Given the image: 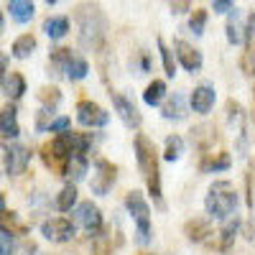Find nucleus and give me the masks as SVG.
Here are the masks:
<instances>
[{
  "label": "nucleus",
  "mask_w": 255,
  "mask_h": 255,
  "mask_svg": "<svg viewBox=\"0 0 255 255\" xmlns=\"http://www.w3.org/2000/svg\"><path fill=\"white\" fill-rule=\"evenodd\" d=\"M215 13H230L232 10V0H212Z\"/></svg>",
  "instance_id": "nucleus-39"
},
{
  "label": "nucleus",
  "mask_w": 255,
  "mask_h": 255,
  "mask_svg": "<svg viewBox=\"0 0 255 255\" xmlns=\"http://www.w3.org/2000/svg\"><path fill=\"white\" fill-rule=\"evenodd\" d=\"M3 90H5V95L10 100H20L26 95V79H23V74H20V72H8V77L3 82Z\"/></svg>",
  "instance_id": "nucleus-20"
},
{
  "label": "nucleus",
  "mask_w": 255,
  "mask_h": 255,
  "mask_svg": "<svg viewBox=\"0 0 255 255\" xmlns=\"http://www.w3.org/2000/svg\"><path fill=\"white\" fill-rule=\"evenodd\" d=\"M161 113H163V118H166V120H184V118H186V105H184V97H181V95L168 97V100L163 102Z\"/></svg>",
  "instance_id": "nucleus-21"
},
{
  "label": "nucleus",
  "mask_w": 255,
  "mask_h": 255,
  "mask_svg": "<svg viewBox=\"0 0 255 255\" xmlns=\"http://www.w3.org/2000/svg\"><path fill=\"white\" fill-rule=\"evenodd\" d=\"M0 230L10 232V235H26V225L18 220L15 212H0Z\"/></svg>",
  "instance_id": "nucleus-26"
},
{
  "label": "nucleus",
  "mask_w": 255,
  "mask_h": 255,
  "mask_svg": "<svg viewBox=\"0 0 255 255\" xmlns=\"http://www.w3.org/2000/svg\"><path fill=\"white\" fill-rule=\"evenodd\" d=\"M69 128H72L69 118H54L51 125H49V133H64V130H69Z\"/></svg>",
  "instance_id": "nucleus-36"
},
{
  "label": "nucleus",
  "mask_w": 255,
  "mask_h": 255,
  "mask_svg": "<svg viewBox=\"0 0 255 255\" xmlns=\"http://www.w3.org/2000/svg\"><path fill=\"white\" fill-rule=\"evenodd\" d=\"M163 97H166V82H163V79H153V82L145 87V92H143V102L151 105V108L161 105Z\"/></svg>",
  "instance_id": "nucleus-24"
},
{
  "label": "nucleus",
  "mask_w": 255,
  "mask_h": 255,
  "mask_svg": "<svg viewBox=\"0 0 255 255\" xmlns=\"http://www.w3.org/2000/svg\"><path fill=\"white\" fill-rule=\"evenodd\" d=\"M74 23H77V38L79 46L97 51L105 44V36H108V15L102 13L100 5L95 3H82L74 10Z\"/></svg>",
  "instance_id": "nucleus-1"
},
{
  "label": "nucleus",
  "mask_w": 255,
  "mask_h": 255,
  "mask_svg": "<svg viewBox=\"0 0 255 255\" xmlns=\"http://www.w3.org/2000/svg\"><path fill=\"white\" fill-rule=\"evenodd\" d=\"M184 232H186V238H189L191 243H204V240L212 235V227H209V222H204V220H191V222H186Z\"/></svg>",
  "instance_id": "nucleus-23"
},
{
  "label": "nucleus",
  "mask_w": 255,
  "mask_h": 255,
  "mask_svg": "<svg viewBox=\"0 0 255 255\" xmlns=\"http://www.w3.org/2000/svg\"><path fill=\"white\" fill-rule=\"evenodd\" d=\"M28 163H31V151H28L26 145H20V143H13V145H10L8 174H10V176H20V174H26Z\"/></svg>",
  "instance_id": "nucleus-15"
},
{
  "label": "nucleus",
  "mask_w": 255,
  "mask_h": 255,
  "mask_svg": "<svg viewBox=\"0 0 255 255\" xmlns=\"http://www.w3.org/2000/svg\"><path fill=\"white\" fill-rule=\"evenodd\" d=\"M238 189L230 181H215L204 197V209L212 220H230L238 209Z\"/></svg>",
  "instance_id": "nucleus-3"
},
{
  "label": "nucleus",
  "mask_w": 255,
  "mask_h": 255,
  "mask_svg": "<svg viewBox=\"0 0 255 255\" xmlns=\"http://www.w3.org/2000/svg\"><path fill=\"white\" fill-rule=\"evenodd\" d=\"M72 59H74L72 49H54L49 54V74L51 77H67V69H69Z\"/></svg>",
  "instance_id": "nucleus-16"
},
{
  "label": "nucleus",
  "mask_w": 255,
  "mask_h": 255,
  "mask_svg": "<svg viewBox=\"0 0 255 255\" xmlns=\"http://www.w3.org/2000/svg\"><path fill=\"white\" fill-rule=\"evenodd\" d=\"M215 100H217V92L212 90L209 84H199V87H194V92H191L189 105H191V110H194V113L207 115L212 108H215Z\"/></svg>",
  "instance_id": "nucleus-13"
},
{
  "label": "nucleus",
  "mask_w": 255,
  "mask_h": 255,
  "mask_svg": "<svg viewBox=\"0 0 255 255\" xmlns=\"http://www.w3.org/2000/svg\"><path fill=\"white\" fill-rule=\"evenodd\" d=\"M38 100L46 105V108H56V105L61 102V92H59V87H44L38 92Z\"/></svg>",
  "instance_id": "nucleus-31"
},
{
  "label": "nucleus",
  "mask_w": 255,
  "mask_h": 255,
  "mask_svg": "<svg viewBox=\"0 0 255 255\" xmlns=\"http://www.w3.org/2000/svg\"><path fill=\"white\" fill-rule=\"evenodd\" d=\"M44 31L51 41H59L69 33V18H64V15H51L44 20Z\"/></svg>",
  "instance_id": "nucleus-18"
},
{
  "label": "nucleus",
  "mask_w": 255,
  "mask_h": 255,
  "mask_svg": "<svg viewBox=\"0 0 255 255\" xmlns=\"http://www.w3.org/2000/svg\"><path fill=\"white\" fill-rule=\"evenodd\" d=\"M110 97H113V108H115L118 118H120L128 128L138 130L140 123H143V118H140L138 108L133 105V100H128V97H125V95H120V92H110Z\"/></svg>",
  "instance_id": "nucleus-11"
},
{
  "label": "nucleus",
  "mask_w": 255,
  "mask_h": 255,
  "mask_svg": "<svg viewBox=\"0 0 255 255\" xmlns=\"http://www.w3.org/2000/svg\"><path fill=\"white\" fill-rule=\"evenodd\" d=\"M10 18L15 23H28L33 18V0H10Z\"/></svg>",
  "instance_id": "nucleus-22"
},
{
  "label": "nucleus",
  "mask_w": 255,
  "mask_h": 255,
  "mask_svg": "<svg viewBox=\"0 0 255 255\" xmlns=\"http://www.w3.org/2000/svg\"><path fill=\"white\" fill-rule=\"evenodd\" d=\"M77 204H79V202H77V186L69 181V184L56 194V209H59V212H72Z\"/></svg>",
  "instance_id": "nucleus-25"
},
{
  "label": "nucleus",
  "mask_w": 255,
  "mask_h": 255,
  "mask_svg": "<svg viewBox=\"0 0 255 255\" xmlns=\"http://www.w3.org/2000/svg\"><path fill=\"white\" fill-rule=\"evenodd\" d=\"M36 46H38L36 36H31V33H23V36H18V38L13 41L10 54H13L15 59H28V56L36 51Z\"/></svg>",
  "instance_id": "nucleus-19"
},
{
  "label": "nucleus",
  "mask_w": 255,
  "mask_h": 255,
  "mask_svg": "<svg viewBox=\"0 0 255 255\" xmlns=\"http://www.w3.org/2000/svg\"><path fill=\"white\" fill-rule=\"evenodd\" d=\"M51 120H54V108H41V113H38V118H36V128L38 130H49V125H51Z\"/></svg>",
  "instance_id": "nucleus-34"
},
{
  "label": "nucleus",
  "mask_w": 255,
  "mask_h": 255,
  "mask_svg": "<svg viewBox=\"0 0 255 255\" xmlns=\"http://www.w3.org/2000/svg\"><path fill=\"white\" fill-rule=\"evenodd\" d=\"M174 51H176V59H179V64L186 69V72H191V74H197L199 69H202V64H204V59H202V54L191 46V44H186L184 38H176L174 41Z\"/></svg>",
  "instance_id": "nucleus-12"
},
{
  "label": "nucleus",
  "mask_w": 255,
  "mask_h": 255,
  "mask_svg": "<svg viewBox=\"0 0 255 255\" xmlns=\"http://www.w3.org/2000/svg\"><path fill=\"white\" fill-rule=\"evenodd\" d=\"M168 8H171V13H186L191 8V0H166Z\"/></svg>",
  "instance_id": "nucleus-38"
},
{
  "label": "nucleus",
  "mask_w": 255,
  "mask_h": 255,
  "mask_svg": "<svg viewBox=\"0 0 255 255\" xmlns=\"http://www.w3.org/2000/svg\"><path fill=\"white\" fill-rule=\"evenodd\" d=\"M5 77H8V56H5L3 51H0V87H3Z\"/></svg>",
  "instance_id": "nucleus-40"
},
{
  "label": "nucleus",
  "mask_w": 255,
  "mask_h": 255,
  "mask_svg": "<svg viewBox=\"0 0 255 255\" xmlns=\"http://www.w3.org/2000/svg\"><path fill=\"white\" fill-rule=\"evenodd\" d=\"M87 171H90V158H87V153H72L69 158H67V163H64V176H67L72 184H77V181H82L84 176H87Z\"/></svg>",
  "instance_id": "nucleus-14"
},
{
  "label": "nucleus",
  "mask_w": 255,
  "mask_h": 255,
  "mask_svg": "<svg viewBox=\"0 0 255 255\" xmlns=\"http://www.w3.org/2000/svg\"><path fill=\"white\" fill-rule=\"evenodd\" d=\"M5 31V20H3V15H0V33Z\"/></svg>",
  "instance_id": "nucleus-41"
},
{
  "label": "nucleus",
  "mask_w": 255,
  "mask_h": 255,
  "mask_svg": "<svg viewBox=\"0 0 255 255\" xmlns=\"http://www.w3.org/2000/svg\"><path fill=\"white\" fill-rule=\"evenodd\" d=\"M8 161H10V148L5 143H0V179L8 174Z\"/></svg>",
  "instance_id": "nucleus-37"
},
{
  "label": "nucleus",
  "mask_w": 255,
  "mask_h": 255,
  "mask_svg": "<svg viewBox=\"0 0 255 255\" xmlns=\"http://www.w3.org/2000/svg\"><path fill=\"white\" fill-rule=\"evenodd\" d=\"M72 220H74V225H79V227L87 230L90 235H97V232L102 230V212H100V207L92 204V202H79V204L72 209Z\"/></svg>",
  "instance_id": "nucleus-7"
},
{
  "label": "nucleus",
  "mask_w": 255,
  "mask_h": 255,
  "mask_svg": "<svg viewBox=\"0 0 255 255\" xmlns=\"http://www.w3.org/2000/svg\"><path fill=\"white\" fill-rule=\"evenodd\" d=\"M0 255H15V245H13V235L5 230H0Z\"/></svg>",
  "instance_id": "nucleus-35"
},
{
  "label": "nucleus",
  "mask_w": 255,
  "mask_h": 255,
  "mask_svg": "<svg viewBox=\"0 0 255 255\" xmlns=\"http://www.w3.org/2000/svg\"><path fill=\"white\" fill-rule=\"evenodd\" d=\"M87 74H90V64H87V59L74 56L72 64H69V69H67V79H69V82H79V79H84Z\"/></svg>",
  "instance_id": "nucleus-28"
},
{
  "label": "nucleus",
  "mask_w": 255,
  "mask_h": 255,
  "mask_svg": "<svg viewBox=\"0 0 255 255\" xmlns=\"http://www.w3.org/2000/svg\"><path fill=\"white\" fill-rule=\"evenodd\" d=\"M135 161H138V168H140V176L148 186V194L156 199V204H163V189H161V171H158V151L153 140L138 133L135 135Z\"/></svg>",
  "instance_id": "nucleus-2"
},
{
  "label": "nucleus",
  "mask_w": 255,
  "mask_h": 255,
  "mask_svg": "<svg viewBox=\"0 0 255 255\" xmlns=\"http://www.w3.org/2000/svg\"><path fill=\"white\" fill-rule=\"evenodd\" d=\"M156 44H158V51H161V61H163V72H166V77H174V74H176V59H174V51L163 44V38H158Z\"/></svg>",
  "instance_id": "nucleus-29"
},
{
  "label": "nucleus",
  "mask_w": 255,
  "mask_h": 255,
  "mask_svg": "<svg viewBox=\"0 0 255 255\" xmlns=\"http://www.w3.org/2000/svg\"><path fill=\"white\" fill-rule=\"evenodd\" d=\"M204 171H225V168H230V156L227 153H220L217 158H209L202 163Z\"/></svg>",
  "instance_id": "nucleus-32"
},
{
  "label": "nucleus",
  "mask_w": 255,
  "mask_h": 255,
  "mask_svg": "<svg viewBox=\"0 0 255 255\" xmlns=\"http://www.w3.org/2000/svg\"><path fill=\"white\" fill-rule=\"evenodd\" d=\"M46 3H49V5H54V3H56V0H46Z\"/></svg>",
  "instance_id": "nucleus-43"
},
{
  "label": "nucleus",
  "mask_w": 255,
  "mask_h": 255,
  "mask_svg": "<svg viewBox=\"0 0 255 255\" xmlns=\"http://www.w3.org/2000/svg\"><path fill=\"white\" fill-rule=\"evenodd\" d=\"M72 156V145H69V138H67V130L64 133H56V138H51L44 148H41V158L49 168H56V171H64V163Z\"/></svg>",
  "instance_id": "nucleus-5"
},
{
  "label": "nucleus",
  "mask_w": 255,
  "mask_h": 255,
  "mask_svg": "<svg viewBox=\"0 0 255 255\" xmlns=\"http://www.w3.org/2000/svg\"><path fill=\"white\" fill-rule=\"evenodd\" d=\"M115 179H118V168H115L108 158H97V161H95V176H92V184H90L95 194L105 197V194L113 189Z\"/></svg>",
  "instance_id": "nucleus-9"
},
{
  "label": "nucleus",
  "mask_w": 255,
  "mask_h": 255,
  "mask_svg": "<svg viewBox=\"0 0 255 255\" xmlns=\"http://www.w3.org/2000/svg\"><path fill=\"white\" fill-rule=\"evenodd\" d=\"M125 209L133 217L138 230V243H151V207L143 199L140 191H128L125 194Z\"/></svg>",
  "instance_id": "nucleus-4"
},
{
  "label": "nucleus",
  "mask_w": 255,
  "mask_h": 255,
  "mask_svg": "<svg viewBox=\"0 0 255 255\" xmlns=\"http://www.w3.org/2000/svg\"><path fill=\"white\" fill-rule=\"evenodd\" d=\"M0 133H3V138H18L20 135L18 113L13 108H3V110H0Z\"/></svg>",
  "instance_id": "nucleus-17"
},
{
  "label": "nucleus",
  "mask_w": 255,
  "mask_h": 255,
  "mask_svg": "<svg viewBox=\"0 0 255 255\" xmlns=\"http://www.w3.org/2000/svg\"><path fill=\"white\" fill-rule=\"evenodd\" d=\"M235 232H238V222H227L225 230H222V243H220V250H230L232 240H235Z\"/></svg>",
  "instance_id": "nucleus-33"
},
{
  "label": "nucleus",
  "mask_w": 255,
  "mask_h": 255,
  "mask_svg": "<svg viewBox=\"0 0 255 255\" xmlns=\"http://www.w3.org/2000/svg\"><path fill=\"white\" fill-rule=\"evenodd\" d=\"M5 209V199H3V194H0V212Z\"/></svg>",
  "instance_id": "nucleus-42"
},
{
  "label": "nucleus",
  "mask_w": 255,
  "mask_h": 255,
  "mask_svg": "<svg viewBox=\"0 0 255 255\" xmlns=\"http://www.w3.org/2000/svg\"><path fill=\"white\" fill-rule=\"evenodd\" d=\"M255 26V15H250L248 18V23H245V20H243V13L235 8V10H230V18H227V41H230V44L232 46H240L243 44V41L250 36V28Z\"/></svg>",
  "instance_id": "nucleus-10"
},
{
  "label": "nucleus",
  "mask_w": 255,
  "mask_h": 255,
  "mask_svg": "<svg viewBox=\"0 0 255 255\" xmlns=\"http://www.w3.org/2000/svg\"><path fill=\"white\" fill-rule=\"evenodd\" d=\"M41 235H44L49 243H69L74 235H77V225L74 220H67V217H51L46 222H41Z\"/></svg>",
  "instance_id": "nucleus-6"
},
{
  "label": "nucleus",
  "mask_w": 255,
  "mask_h": 255,
  "mask_svg": "<svg viewBox=\"0 0 255 255\" xmlns=\"http://www.w3.org/2000/svg\"><path fill=\"white\" fill-rule=\"evenodd\" d=\"M77 120L84 128H105V125H108V120H110V115H108V110H105V108H100L97 102L79 100L77 102Z\"/></svg>",
  "instance_id": "nucleus-8"
},
{
  "label": "nucleus",
  "mask_w": 255,
  "mask_h": 255,
  "mask_svg": "<svg viewBox=\"0 0 255 255\" xmlns=\"http://www.w3.org/2000/svg\"><path fill=\"white\" fill-rule=\"evenodd\" d=\"M204 26H207V10H194L189 18V31L194 36H202L204 33Z\"/></svg>",
  "instance_id": "nucleus-30"
},
{
  "label": "nucleus",
  "mask_w": 255,
  "mask_h": 255,
  "mask_svg": "<svg viewBox=\"0 0 255 255\" xmlns=\"http://www.w3.org/2000/svg\"><path fill=\"white\" fill-rule=\"evenodd\" d=\"M181 153H184V138L176 135V133L168 135L166 143H163V158H166V161H179Z\"/></svg>",
  "instance_id": "nucleus-27"
}]
</instances>
